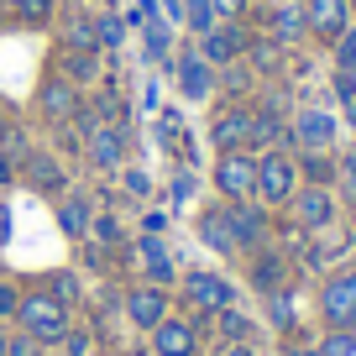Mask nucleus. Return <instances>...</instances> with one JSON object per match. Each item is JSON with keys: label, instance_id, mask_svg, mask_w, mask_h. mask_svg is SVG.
Segmentation results:
<instances>
[{"label": "nucleus", "instance_id": "45", "mask_svg": "<svg viewBox=\"0 0 356 356\" xmlns=\"http://www.w3.org/2000/svg\"><path fill=\"white\" fill-rule=\"evenodd\" d=\"M147 42H152V53H168V37H163V26H152V32H147Z\"/></svg>", "mask_w": 356, "mask_h": 356}, {"label": "nucleus", "instance_id": "29", "mask_svg": "<svg viewBox=\"0 0 356 356\" xmlns=\"http://www.w3.org/2000/svg\"><path fill=\"white\" fill-rule=\"evenodd\" d=\"M335 178H341V194H346V200L356 204V152H351V157H341V163H335Z\"/></svg>", "mask_w": 356, "mask_h": 356}, {"label": "nucleus", "instance_id": "17", "mask_svg": "<svg viewBox=\"0 0 356 356\" xmlns=\"http://www.w3.org/2000/svg\"><path fill=\"white\" fill-rule=\"evenodd\" d=\"M63 79L68 84H95V79H100V47H68L63 53Z\"/></svg>", "mask_w": 356, "mask_h": 356}, {"label": "nucleus", "instance_id": "25", "mask_svg": "<svg viewBox=\"0 0 356 356\" xmlns=\"http://www.w3.org/2000/svg\"><path fill=\"white\" fill-rule=\"evenodd\" d=\"M215 325H220L225 341H246V335H252V320H246V314H236V309H215Z\"/></svg>", "mask_w": 356, "mask_h": 356}, {"label": "nucleus", "instance_id": "8", "mask_svg": "<svg viewBox=\"0 0 356 356\" xmlns=\"http://www.w3.org/2000/svg\"><path fill=\"white\" fill-rule=\"evenodd\" d=\"M121 152H126V131L121 126H105V121H95L84 131V157L95 168H115L121 163Z\"/></svg>", "mask_w": 356, "mask_h": 356}, {"label": "nucleus", "instance_id": "6", "mask_svg": "<svg viewBox=\"0 0 356 356\" xmlns=\"http://www.w3.org/2000/svg\"><path fill=\"white\" fill-rule=\"evenodd\" d=\"M210 142L220 147V152H246V147H252V111H241V105L220 111L210 121Z\"/></svg>", "mask_w": 356, "mask_h": 356}, {"label": "nucleus", "instance_id": "34", "mask_svg": "<svg viewBox=\"0 0 356 356\" xmlns=\"http://www.w3.org/2000/svg\"><path fill=\"white\" fill-rule=\"evenodd\" d=\"M147 273H152V283H157V289H168V283H173V257H152V262H147Z\"/></svg>", "mask_w": 356, "mask_h": 356}, {"label": "nucleus", "instance_id": "10", "mask_svg": "<svg viewBox=\"0 0 356 356\" xmlns=\"http://www.w3.org/2000/svg\"><path fill=\"white\" fill-rule=\"evenodd\" d=\"M320 309H325V320H330V325H346V320L356 314V267H346L341 278H330V283H325Z\"/></svg>", "mask_w": 356, "mask_h": 356}, {"label": "nucleus", "instance_id": "15", "mask_svg": "<svg viewBox=\"0 0 356 356\" xmlns=\"http://www.w3.org/2000/svg\"><path fill=\"white\" fill-rule=\"evenodd\" d=\"M152 346H157V356H194L200 335H194V325H184V320H163L152 330Z\"/></svg>", "mask_w": 356, "mask_h": 356}, {"label": "nucleus", "instance_id": "1", "mask_svg": "<svg viewBox=\"0 0 356 356\" xmlns=\"http://www.w3.org/2000/svg\"><path fill=\"white\" fill-rule=\"evenodd\" d=\"M16 320H22L26 335H37V341H63L68 335V309L53 299V293H32V299H22V309H16Z\"/></svg>", "mask_w": 356, "mask_h": 356}, {"label": "nucleus", "instance_id": "23", "mask_svg": "<svg viewBox=\"0 0 356 356\" xmlns=\"http://www.w3.org/2000/svg\"><path fill=\"white\" fill-rule=\"evenodd\" d=\"M16 11H22L26 26H47L58 16V0H16Z\"/></svg>", "mask_w": 356, "mask_h": 356}, {"label": "nucleus", "instance_id": "35", "mask_svg": "<svg viewBox=\"0 0 356 356\" xmlns=\"http://www.w3.org/2000/svg\"><path fill=\"white\" fill-rule=\"evenodd\" d=\"M16 309H22V293L11 283H0V320H16Z\"/></svg>", "mask_w": 356, "mask_h": 356}, {"label": "nucleus", "instance_id": "27", "mask_svg": "<svg viewBox=\"0 0 356 356\" xmlns=\"http://www.w3.org/2000/svg\"><path fill=\"white\" fill-rule=\"evenodd\" d=\"M53 299L63 304V309L79 304V278H74V273H58V278H53Z\"/></svg>", "mask_w": 356, "mask_h": 356}, {"label": "nucleus", "instance_id": "9", "mask_svg": "<svg viewBox=\"0 0 356 356\" xmlns=\"http://www.w3.org/2000/svg\"><path fill=\"white\" fill-rule=\"evenodd\" d=\"M126 314H131V325H142V330H157V325L168 320V289H157V283H142V289H131V299H126Z\"/></svg>", "mask_w": 356, "mask_h": 356}, {"label": "nucleus", "instance_id": "47", "mask_svg": "<svg viewBox=\"0 0 356 356\" xmlns=\"http://www.w3.org/2000/svg\"><path fill=\"white\" fill-rule=\"evenodd\" d=\"M163 6H168V16H173V22L184 16V0H163Z\"/></svg>", "mask_w": 356, "mask_h": 356}, {"label": "nucleus", "instance_id": "50", "mask_svg": "<svg viewBox=\"0 0 356 356\" xmlns=\"http://www.w3.org/2000/svg\"><path fill=\"white\" fill-rule=\"evenodd\" d=\"M6 126H11V121H6V111H0V131H6Z\"/></svg>", "mask_w": 356, "mask_h": 356}, {"label": "nucleus", "instance_id": "14", "mask_svg": "<svg viewBox=\"0 0 356 356\" xmlns=\"http://www.w3.org/2000/svg\"><path fill=\"white\" fill-rule=\"evenodd\" d=\"M79 111H84V105H79V84H68L63 74L42 84V115L47 121H74Z\"/></svg>", "mask_w": 356, "mask_h": 356}, {"label": "nucleus", "instance_id": "21", "mask_svg": "<svg viewBox=\"0 0 356 356\" xmlns=\"http://www.w3.org/2000/svg\"><path fill=\"white\" fill-rule=\"evenodd\" d=\"M58 220H63V231L74 236V241H84V236H89V200H79V194H74V200L58 210Z\"/></svg>", "mask_w": 356, "mask_h": 356}, {"label": "nucleus", "instance_id": "20", "mask_svg": "<svg viewBox=\"0 0 356 356\" xmlns=\"http://www.w3.org/2000/svg\"><path fill=\"white\" fill-rule=\"evenodd\" d=\"M252 283H257V289H267V293H278V289H283V257L262 252V257L252 262Z\"/></svg>", "mask_w": 356, "mask_h": 356}, {"label": "nucleus", "instance_id": "22", "mask_svg": "<svg viewBox=\"0 0 356 356\" xmlns=\"http://www.w3.org/2000/svg\"><path fill=\"white\" fill-rule=\"evenodd\" d=\"M200 236L215 246V252H236V241H231V225H225V215H220V210H210V215L200 220Z\"/></svg>", "mask_w": 356, "mask_h": 356}, {"label": "nucleus", "instance_id": "38", "mask_svg": "<svg viewBox=\"0 0 356 356\" xmlns=\"http://www.w3.org/2000/svg\"><path fill=\"white\" fill-rule=\"evenodd\" d=\"M335 89H341L346 100H351V105H356V63H346V68H341V74H335Z\"/></svg>", "mask_w": 356, "mask_h": 356}, {"label": "nucleus", "instance_id": "36", "mask_svg": "<svg viewBox=\"0 0 356 356\" xmlns=\"http://www.w3.org/2000/svg\"><path fill=\"white\" fill-rule=\"evenodd\" d=\"M356 351V335L351 330H341V335H330V341H325V356H351Z\"/></svg>", "mask_w": 356, "mask_h": 356}, {"label": "nucleus", "instance_id": "4", "mask_svg": "<svg viewBox=\"0 0 356 356\" xmlns=\"http://www.w3.org/2000/svg\"><path fill=\"white\" fill-rule=\"evenodd\" d=\"M304 16H309V32L325 42H341L351 32V0H304Z\"/></svg>", "mask_w": 356, "mask_h": 356}, {"label": "nucleus", "instance_id": "18", "mask_svg": "<svg viewBox=\"0 0 356 356\" xmlns=\"http://www.w3.org/2000/svg\"><path fill=\"white\" fill-rule=\"evenodd\" d=\"M304 32H309L304 6H278V11H273V42H278V47H293Z\"/></svg>", "mask_w": 356, "mask_h": 356}, {"label": "nucleus", "instance_id": "40", "mask_svg": "<svg viewBox=\"0 0 356 356\" xmlns=\"http://www.w3.org/2000/svg\"><path fill=\"white\" fill-rule=\"evenodd\" d=\"M95 236H100V241H121V225H115L111 215H100V220H95Z\"/></svg>", "mask_w": 356, "mask_h": 356}, {"label": "nucleus", "instance_id": "19", "mask_svg": "<svg viewBox=\"0 0 356 356\" xmlns=\"http://www.w3.org/2000/svg\"><path fill=\"white\" fill-rule=\"evenodd\" d=\"M22 168H26V178H32L42 194H58V189H63V168H58V157H47V152H26V157H22Z\"/></svg>", "mask_w": 356, "mask_h": 356}, {"label": "nucleus", "instance_id": "48", "mask_svg": "<svg viewBox=\"0 0 356 356\" xmlns=\"http://www.w3.org/2000/svg\"><path fill=\"white\" fill-rule=\"evenodd\" d=\"M6 346H11V335H6V330H0V356H6Z\"/></svg>", "mask_w": 356, "mask_h": 356}, {"label": "nucleus", "instance_id": "41", "mask_svg": "<svg viewBox=\"0 0 356 356\" xmlns=\"http://www.w3.org/2000/svg\"><path fill=\"white\" fill-rule=\"evenodd\" d=\"M335 58H341V68H346V63H356V37H351V32L335 42Z\"/></svg>", "mask_w": 356, "mask_h": 356}, {"label": "nucleus", "instance_id": "51", "mask_svg": "<svg viewBox=\"0 0 356 356\" xmlns=\"http://www.w3.org/2000/svg\"><path fill=\"white\" fill-rule=\"evenodd\" d=\"M0 6H16V0H0Z\"/></svg>", "mask_w": 356, "mask_h": 356}, {"label": "nucleus", "instance_id": "49", "mask_svg": "<svg viewBox=\"0 0 356 356\" xmlns=\"http://www.w3.org/2000/svg\"><path fill=\"white\" fill-rule=\"evenodd\" d=\"M293 356H325V351H293Z\"/></svg>", "mask_w": 356, "mask_h": 356}, {"label": "nucleus", "instance_id": "32", "mask_svg": "<svg viewBox=\"0 0 356 356\" xmlns=\"http://www.w3.org/2000/svg\"><path fill=\"white\" fill-rule=\"evenodd\" d=\"M273 325H283V330H289V325H293V293H273Z\"/></svg>", "mask_w": 356, "mask_h": 356}, {"label": "nucleus", "instance_id": "11", "mask_svg": "<svg viewBox=\"0 0 356 356\" xmlns=\"http://www.w3.org/2000/svg\"><path fill=\"white\" fill-rule=\"evenodd\" d=\"M289 142H299V152H325V147L335 142V121H330L325 111H299Z\"/></svg>", "mask_w": 356, "mask_h": 356}, {"label": "nucleus", "instance_id": "44", "mask_svg": "<svg viewBox=\"0 0 356 356\" xmlns=\"http://www.w3.org/2000/svg\"><path fill=\"white\" fill-rule=\"evenodd\" d=\"M11 241V204H0V246Z\"/></svg>", "mask_w": 356, "mask_h": 356}, {"label": "nucleus", "instance_id": "37", "mask_svg": "<svg viewBox=\"0 0 356 356\" xmlns=\"http://www.w3.org/2000/svg\"><path fill=\"white\" fill-rule=\"evenodd\" d=\"M63 341H68V356H95V341H89L84 330H68Z\"/></svg>", "mask_w": 356, "mask_h": 356}, {"label": "nucleus", "instance_id": "5", "mask_svg": "<svg viewBox=\"0 0 356 356\" xmlns=\"http://www.w3.org/2000/svg\"><path fill=\"white\" fill-rule=\"evenodd\" d=\"M246 42H252V37H246L241 26H210L194 53H200L210 68H225V63H236V53H246Z\"/></svg>", "mask_w": 356, "mask_h": 356}, {"label": "nucleus", "instance_id": "46", "mask_svg": "<svg viewBox=\"0 0 356 356\" xmlns=\"http://www.w3.org/2000/svg\"><path fill=\"white\" fill-rule=\"evenodd\" d=\"M11 173H16V163H11L6 152H0V184H11Z\"/></svg>", "mask_w": 356, "mask_h": 356}, {"label": "nucleus", "instance_id": "42", "mask_svg": "<svg viewBox=\"0 0 356 356\" xmlns=\"http://www.w3.org/2000/svg\"><path fill=\"white\" fill-rule=\"evenodd\" d=\"M220 356H257V346H246V341H225V351Z\"/></svg>", "mask_w": 356, "mask_h": 356}, {"label": "nucleus", "instance_id": "3", "mask_svg": "<svg viewBox=\"0 0 356 356\" xmlns=\"http://www.w3.org/2000/svg\"><path fill=\"white\" fill-rule=\"evenodd\" d=\"M215 189L225 200H252L257 194V157L252 152H220L215 163Z\"/></svg>", "mask_w": 356, "mask_h": 356}, {"label": "nucleus", "instance_id": "52", "mask_svg": "<svg viewBox=\"0 0 356 356\" xmlns=\"http://www.w3.org/2000/svg\"><path fill=\"white\" fill-rule=\"evenodd\" d=\"M95 356H105V351H95Z\"/></svg>", "mask_w": 356, "mask_h": 356}, {"label": "nucleus", "instance_id": "39", "mask_svg": "<svg viewBox=\"0 0 356 356\" xmlns=\"http://www.w3.org/2000/svg\"><path fill=\"white\" fill-rule=\"evenodd\" d=\"M210 11H215V16H225V22H236V16L246 11V0H210Z\"/></svg>", "mask_w": 356, "mask_h": 356}, {"label": "nucleus", "instance_id": "28", "mask_svg": "<svg viewBox=\"0 0 356 356\" xmlns=\"http://www.w3.org/2000/svg\"><path fill=\"white\" fill-rule=\"evenodd\" d=\"M0 152L11 157V163H22V157H26V152H32V147H26V136H22V131H16V126H6V131H0Z\"/></svg>", "mask_w": 356, "mask_h": 356}, {"label": "nucleus", "instance_id": "12", "mask_svg": "<svg viewBox=\"0 0 356 356\" xmlns=\"http://www.w3.org/2000/svg\"><path fill=\"white\" fill-rule=\"evenodd\" d=\"M293 210H299V225H309V231H325V225L335 220V200H330V189H320V184L293 189Z\"/></svg>", "mask_w": 356, "mask_h": 356}, {"label": "nucleus", "instance_id": "2", "mask_svg": "<svg viewBox=\"0 0 356 356\" xmlns=\"http://www.w3.org/2000/svg\"><path fill=\"white\" fill-rule=\"evenodd\" d=\"M293 178H299V168H293L289 152H262L257 157V194H262L267 204H289L293 189H299Z\"/></svg>", "mask_w": 356, "mask_h": 356}, {"label": "nucleus", "instance_id": "30", "mask_svg": "<svg viewBox=\"0 0 356 356\" xmlns=\"http://www.w3.org/2000/svg\"><path fill=\"white\" fill-rule=\"evenodd\" d=\"M68 47H100V42H95V22H89V16H79V22L68 26Z\"/></svg>", "mask_w": 356, "mask_h": 356}, {"label": "nucleus", "instance_id": "7", "mask_svg": "<svg viewBox=\"0 0 356 356\" xmlns=\"http://www.w3.org/2000/svg\"><path fill=\"white\" fill-rule=\"evenodd\" d=\"M225 215V225H231V241L236 246H262L267 241V215L257 210V204H246V200H231V210H220Z\"/></svg>", "mask_w": 356, "mask_h": 356}, {"label": "nucleus", "instance_id": "16", "mask_svg": "<svg viewBox=\"0 0 356 356\" xmlns=\"http://www.w3.org/2000/svg\"><path fill=\"white\" fill-rule=\"evenodd\" d=\"M178 84H184L189 100H204V95L215 89V68L204 63L200 53H184V58H178Z\"/></svg>", "mask_w": 356, "mask_h": 356}, {"label": "nucleus", "instance_id": "26", "mask_svg": "<svg viewBox=\"0 0 356 356\" xmlns=\"http://www.w3.org/2000/svg\"><path fill=\"white\" fill-rule=\"evenodd\" d=\"M304 173H309L314 184H320V189H325V184H330V178H335V163H330V157H325V152H304Z\"/></svg>", "mask_w": 356, "mask_h": 356}, {"label": "nucleus", "instance_id": "31", "mask_svg": "<svg viewBox=\"0 0 356 356\" xmlns=\"http://www.w3.org/2000/svg\"><path fill=\"white\" fill-rule=\"evenodd\" d=\"M95 42L115 47V42H121V22H115V16H100V22H95Z\"/></svg>", "mask_w": 356, "mask_h": 356}, {"label": "nucleus", "instance_id": "24", "mask_svg": "<svg viewBox=\"0 0 356 356\" xmlns=\"http://www.w3.org/2000/svg\"><path fill=\"white\" fill-rule=\"evenodd\" d=\"M246 58H252V68L273 74V68H278V42H273V37H257V42H246Z\"/></svg>", "mask_w": 356, "mask_h": 356}, {"label": "nucleus", "instance_id": "43", "mask_svg": "<svg viewBox=\"0 0 356 356\" xmlns=\"http://www.w3.org/2000/svg\"><path fill=\"white\" fill-rule=\"evenodd\" d=\"M126 189H131V194H147L152 184H147V173H126Z\"/></svg>", "mask_w": 356, "mask_h": 356}, {"label": "nucleus", "instance_id": "13", "mask_svg": "<svg viewBox=\"0 0 356 356\" xmlns=\"http://www.w3.org/2000/svg\"><path fill=\"white\" fill-rule=\"evenodd\" d=\"M184 293H189L194 304H204V314H215V309H231V283L225 278H215V273H189L184 278Z\"/></svg>", "mask_w": 356, "mask_h": 356}, {"label": "nucleus", "instance_id": "33", "mask_svg": "<svg viewBox=\"0 0 356 356\" xmlns=\"http://www.w3.org/2000/svg\"><path fill=\"white\" fill-rule=\"evenodd\" d=\"M6 356H42V341H37V335H11V346H6Z\"/></svg>", "mask_w": 356, "mask_h": 356}]
</instances>
